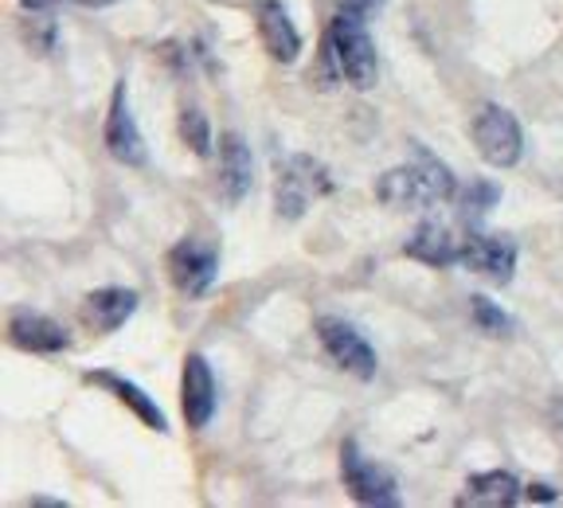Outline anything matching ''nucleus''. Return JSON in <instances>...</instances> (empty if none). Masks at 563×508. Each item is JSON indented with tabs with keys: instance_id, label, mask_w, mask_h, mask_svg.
<instances>
[{
	"instance_id": "f257e3e1",
	"label": "nucleus",
	"mask_w": 563,
	"mask_h": 508,
	"mask_svg": "<svg viewBox=\"0 0 563 508\" xmlns=\"http://www.w3.org/2000/svg\"><path fill=\"white\" fill-rule=\"evenodd\" d=\"M376 196H379V203H387V208H396V211H422V208H431V203L454 200L457 180L434 153L415 145L407 165L379 176Z\"/></svg>"
},
{
	"instance_id": "f03ea898",
	"label": "nucleus",
	"mask_w": 563,
	"mask_h": 508,
	"mask_svg": "<svg viewBox=\"0 0 563 508\" xmlns=\"http://www.w3.org/2000/svg\"><path fill=\"white\" fill-rule=\"evenodd\" d=\"M329 52L336 59V70L344 75V82H352L356 90H372L379 79V59H376V44H372L368 27H364L361 16H341L329 24V35H325Z\"/></svg>"
},
{
	"instance_id": "7ed1b4c3",
	"label": "nucleus",
	"mask_w": 563,
	"mask_h": 508,
	"mask_svg": "<svg viewBox=\"0 0 563 508\" xmlns=\"http://www.w3.org/2000/svg\"><path fill=\"white\" fill-rule=\"evenodd\" d=\"M333 192V180L313 157H290L278 165L274 176V211L278 220H301L317 196Z\"/></svg>"
},
{
	"instance_id": "20e7f679",
	"label": "nucleus",
	"mask_w": 563,
	"mask_h": 508,
	"mask_svg": "<svg viewBox=\"0 0 563 508\" xmlns=\"http://www.w3.org/2000/svg\"><path fill=\"white\" fill-rule=\"evenodd\" d=\"M474 145L482 153V161H489L493 168H512L525 153V133H520V122L497 102H485L477 106L474 114Z\"/></svg>"
},
{
	"instance_id": "39448f33",
	"label": "nucleus",
	"mask_w": 563,
	"mask_h": 508,
	"mask_svg": "<svg viewBox=\"0 0 563 508\" xmlns=\"http://www.w3.org/2000/svg\"><path fill=\"white\" fill-rule=\"evenodd\" d=\"M317 341H321V349L329 352V360H333L341 372H349V376H356V379L376 376V352H372V344L364 341L349 321H341V317H321V321H317Z\"/></svg>"
},
{
	"instance_id": "423d86ee",
	"label": "nucleus",
	"mask_w": 563,
	"mask_h": 508,
	"mask_svg": "<svg viewBox=\"0 0 563 508\" xmlns=\"http://www.w3.org/2000/svg\"><path fill=\"white\" fill-rule=\"evenodd\" d=\"M341 474H344V485H349L352 500H361V505H399L396 477L387 474L384 465L372 462V457H364L356 442H344Z\"/></svg>"
},
{
	"instance_id": "0eeeda50",
	"label": "nucleus",
	"mask_w": 563,
	"mask_h": 508,
	"mask_svg": "<svg viewBox=\"0 0 563 508\" xmlns=\"http://www.w3.org/2000/svg\"><path fill=\"white\" fill-rule=\"evenodd\" d=\"M216 270H220L216 246L203 243V239H180V243L168 251V278H173V286L180 289L185 298L208 294V286L216 281Z\"/></svg>"
},
{
	"instance_id": "6e6552de",
	"label": "nucleus",
	"mask_w": 563,
	"mask_h": 508,
	"mask_svg": "<svg viewBox=\"0 0 563 508\" xmlns=\"http://www.w3.org/2000/svg\"><path fill=\"white\" fill-rule=\"evenodd\" d=\"M462 266L505 286L512 278V270H517V243L509 235H482V231H474L462 243Z\"/></svg>"
},
{
	"instance_id": "1a4fd4ad",
	"label": "nucleus",
	"mask_w": 563,
	"mask_h": 508,
	"mask_svg": "<svg viewBox=\"0 0 563 508\" xmlns=\"http://www.w3.org/2000/svg\"><path fill=\"white\" fill-rule=\"evenodd\" d=\"M106 150L114 153L122 165H145V141H141V130L130 114V102H125V82H118L114 98H110V114H106Z\"/></svg>"
},
{
	"instance_id": "9d476101",
	"label": "nucleus",
	"mask_w": 563,
	"mask_h": 508,
	"mask_svg": "<svg viewBox=\"0 0 563 508\" xmlns=\"http://www.w3.org/2000/svg\"><path fill=\"white\" fill-rule=\"evenodd\" d=\"M258 40L274 63H294L301 55V35L278 0H258Z\"/></svg>"
},
{
	"instance_id": "9b49d317",
	"label": "nucleus",
	"mask_w": 563,
	"mask_h": 508,
	"mask_svg": "<svg viewBox=\"0 0 563 508\" xmlns=\"http://www.w3.org/2000/svg\"><path fill=\"white\" fill-rule=\"evenodd\" d=\"M180 404H185V419L192 430L208 427L211 411H216V379L203 356H188L185 360V379H180Z\"/></svg>"
},
{
	"instance_id": "f8f14e48",
	"label": "nucleus",
	"mask_w": 563,
	"mask_h": 508,
	"mask_svg": "<svg viewBox=\"0 0 563 508\" xmlns=\"http://www.w3.org/2000/svg\"><path fill=\"white\" fill-rule=\"evenodd\" d=\"M137 294L125 286H106V289H95L87 301H82V317H87V324L95 329V333H114V329H122L125 321L133 317V309H137Z\"/></svg>"
},
{
	"instance_id": "ddd939ff",
	"label": "nucleus",
	"mask_w": 563,
	"mask_h": 508,
	"mask_svg": "<svg viewBox=\"0 0 563 508\" xmlns=\"http://www.w3.org/2000/svg\"><path fill=\"white\" fill-rule=\"evenodd\" d=\"M9 336L24 352H63L70 344V336L63 333V324H55L44 313H32V309H16L12 313Z\"/></svg>"
},
{
	"instance_id": "4468645a",
	"label": "nucleus",
	"mask_w": 563,
	"mask_h": 508,
	"mask_svg": "<svg viewBox=\"0 0 563 508\" xmlns=\"http://www.w3.org/2000/svg\"><path fill=\"white\" fill-rule=\"evenodd\" d=\"M251 180H255V157L246 150V141L239 133H228L220 141V188L223 200L239 203L246 192H251Z\"/></svg>"
},
{
	"instance_id": "2eb2a0df",
	"label": "nucleus",
	"mask_w": 563,
	"mask_h": 508,
	"mask_svg": "<svg viewBox=\"0 0 563 508\" xmlns=\"http://www.w3.org/2000/svg\"><path fill=\"white\" fill-rule=\"evenodd\" d=\"M462 243L466 239H457L446 223L427 220L422 228H415V235L407 239L404 251L427 266H450V263H462Z\"/></svg>"
},
{
	"instance_id": "dca6fc26",
	"label": "nucleus",
	"mask_w": 563,
	"mask_h": 508,
	"mask_svg": "<svg viewBox=\"0 0 563 508\" xmlns=\"http://www.w3.org/2000/svg\"><path fill=\"white\" fill-rule=\"evenodd\" d=\"M90 384H98V387H106V391L114 395L118 404L122 407H130L133 415H137L141 422L150 430H157V434H165L168 430V419H165V411H161L157 404H153L150 395L141 391L137 384H130V379H122V376H114V372H90Z\"/></svg>"
},
{
	"instance_id": "f3484780",
	"label": "nucleus",
	"mask_w": 563,
	"mask_h": 508,
	"mask_svg": "<svg viewBox=\"0 0 563 508\" xmlns=\"http://www.w3.org/2000/svg\"><path fill=\"white\" fill-rule=\"evenodd\" d=\"M520 500V482L505 470H493V474L470 477L466 493L457 497L462 508H509Z\"/></svg>"
},
{
	"instance_id": "a211bd4d",
	"label": "nucleus",
	"mask_w": 563,
	"mask_h": 508,
	"mask_svg": "<svg viewBox=\"0 0 563 508\" xmlns=\"http://www.w3.org/2000/svg\"><path fill=\"white\" fill-rule=\"evenodd\" d=\"M497 200H501V188L493 185V180H474L470 188L457 192V208H462L466 220H474V216H485L489 208H497Z\"/></svg>"
},
{
	"instance_id": "6ab92c4d",
	"label": "nucleus",
	"mask_w": 563,
	"mask_h": 508,
	"mask_svg": "<svg viewBox=\"0 0 563 508\" xmlns=\"http://www.w3.org/2000/svg\"><path fill=\"white\" fill-rule=\"evenodd\" d=\"M470 313H474V321H477V329L482 333H489V336H509L512 333V321H509V313H505L497 301H489V298H470Z\"/></svg>"
},
{
	"instance_id": "aec40b11",
	"label": "nucleus",
	"mask_w": 563,
	"mask_h": 508,
	"mask_svg": "<svg viewBox=\"0 0 563 508\" xmlns=\"http://www.w3.org/2000/svg\"><path fill=\"white\" fill-rule=\"evenodd\" d=\"M180 141H185V145L196 153V157H203V153L211 150L208 118H203L200 110H196V106H185V110H180Z\"/></svg>"
},
{
	"instance_id": "412c9836",
	"label": "nucleus",
	"mask_w": 563,
	"mask_h": 508,
	"mask_svg": "<svg viewBox=\"0 0 563 508\" xmlns=\"http://www.w3.org/2000/svg\"><path fill=\"white\" fill-rule=\"evenodd\" d=\"M336 4V12H349V16H361V20H368L372 12L384 4V0H333Z\"/></svg>"
},
{
	"instance_id": "4be33fe9",
	"label": "nucleus",
	"mask_w": 563,
	"mask_h": 508,
	"mask_svg": "<svg viewBox=\"0 0 563 508\" xmlns=\"http://www.w3.org/2000/svg\"><path fill=\"white\" fill-rule=\"evenodd\" d=\"M525 497H528V500H544V505H548V500H555L560 493H555L552 485H540V482H537V485H528Z\"/></svg>"
},
{
	"instance_id": "5701e85b",
	"label": "nucleus",
	"mask_w": 563,
	"mask_h": 508,
	"mask_svg": "<svg viewBox=\"0 0 563 508\" xmlns=\"http://www.w3.org/2000/svg\"><path fill=\"white\" fill-rule=\"evenodd\" d=\"M27 12H44V9H52V0H20Z\"/></svg>"
},
{
	"instance_id": "b1692460",
	"label": "nucleus",
	"mask_w": 563,
	"mask_h": 508,
	"mask_svg": "<svg viewBox=\"0 0 563 508\" xmlns=\"http://www.w3.org/2000/svg\"><path fill=\"white\" fill-rule=\"evenodd\" d=\"M75 4H82V9H110L118 0H75Z\"/></svg>"
}]
</instances>
